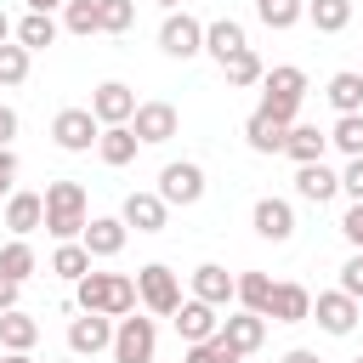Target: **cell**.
I'll use <instances>...</instances> for the list:
<instances>
[{"label": "cell", "mask_w": 363, "mask_h": 363, "mask_svg": "<svg viewBox=\"0 0 363 363\" xmlns=\"http://www.w3.org/2000/svg\"><path fill=\"white\" fill-rule=\"evenodd\" d=\"M96 23H102V34H130L136 0H96Z\"/></svg>", "instance_id": "obj_37"}, {"label": "cell", "mask_w": 363, "mask_h": 363, "mask_svg": "<svg viewBox=\"0 0 363 363\" xmlns=\"http://www.w3.org/2000/svg\"><path fill=\"white\" fill-rule=\"evenodd\" d=\"M267 301H272V278H267V272H238V295H233V306L267 318Z\"/></svg>", "instance_id": "obj_30"}, {"label": "cell", "mask_w": 363, "mask_h": 363, "mask_svg": "<svg viewBox=\"0 0 363 363\" xmlns=\"http://www.w3.org/2000/svg\"><path fill=\"white\" fill-rule=\"evenodd\" d=\"M51 272L62 278V284H79L85 272H91V255H85V244L74 238V244H57L51 250Z\"/></svg>", "instance_id": "obj_33"}, {"label": "cell", "mask_w": 363, "mask_h": 363, "mask_svg": "<svg viewBox=\"0 0 363 363\" xmlns=\"http://www.w3.org/2000/svg\"><path fill=\"white\" fill-rule=\"evenodd\" d=\"M113 363H153V352H159V323L153 318H113Z\"/></svg>", "instance_id": "obj_5"}, {"label": "cell", "mask_w": 363, "mask_h": 363, "mask_svg": "<svg viewBox=\"0 0 363 363\" xmlns=\"http://www.w3.org/2000/svg\"><path fill=\"white\" fill-rule=\"evenodd\" d=\"M113 346V318H96V312H79L68 318V352L74 357H96Z\"/></svg>", "instance_id": "obj_15"}, {"label": "cell", "mask_w": 363, "mask_h": 363, "mask_svg": "<svg viewBox=\"0 0 363 363\" xmlns=\"http://www.w3.org/2000/svg\"><path fill=\"white\" fill-rule=\"evenodd\" d=\"M216 340H227L238 357H250V352H261V340H267V318H255V312H233V318H221Z\"/></svg>", "instance_id": "obj_18"}, {"label": "cell", "mask_w": 363, "mask_h": 363, "mask_svg": "<svg viewBox=\"0 0 363 363\" xmlns=\"http://www.w3.org/2000/svg\"><path fill=\"white\" fill-rule=\"evenodd\" d=\"M23 79H28V51L17 40H6L0 45V85H23Z\"/></svg>", "instance_id": "obj_38"}, {"label": "cell", "mask_w": 363, "mask_h": 363, "mask_svg": "<svg viewBox=\"0 0 363 363\" xmlns=\"http://www.w3.org/2000/svg\"><path fill=\"white\" fill-rule=\"evenodd\" d=\"M11 136H17V108L0 102V147H11Z\"/></svg>", "instance_id": "obj_44"}, {"label": "cell", "mask_w": 363, "mask_h": 363, "mask_svg": "<svg viewBox=\"0 0 363 363\" xmlns=\"http://www.w3.org/2000/svg\"><path fill=\"white\" fill-rule=\"evenodd\" d=\"M312 318H318L323 335H352L357 318H363V301H352L340 289H323V295H312Z\"/></svg>", "instance_id": "obj_10"}, {"label": "cell", "mask_w": 363, "mask_h": 363, "mask_svg": "<svg viewBox=\"0 0 363 363\" xmlns=\"http://www.w3.org/2000/svg\"><path fill=\"white\" fill-rule=\"evenodd\" d=\"M125 238H130V227H125L119 216H91L85 233H79V244H85L91 261H113V255L125 250Z\"/></svg>", "instance_id": "obj_14"}, {"label": "cell", "mask_w": 363, "mask_h": 363, "mask_svg": "<svg viewBox=\"0 0 363 363\" xmlns=\"http://www.w3.org/2000/svg\"><path fill=\"white\" fill-rule=\"evenodd\" d=\"M170 318H176V335H182L187 346L216 340V329H221V312H216V306H204V301H193V295H187V301L170 312Z\"/></svg>", "instance_id": "obj_17"}, {"label": "cell", "mask_w": 363, "mask_h": 363, "mask_svg": "<svg viewBox=\"0 0 363 363\" xmlns=\"http://www.w3.org/2000/svg\"><path fill=\"white\" fill-rule=\"evenodd\" d=\"M250 40H244V23L238 17H216V23H204V57H216V62H227L233 51H244Z\"/></svg>", "instance_id": "obj_23"}, {"label": "cell", "mask_w": 363, "mask_h": 363, "mask_svg": "<svg viewBox=\"0 0 363 363\" xmlns=\"http://www.w3.org/2000/svg\"><path fill=\"white\" fill-rule=\"evenodd\" d=\"M119 221H125V227H136V233H164V221H170V204H164L159 193H125V204H119Z\"/></svg>", "instance_id": "obj_16"}, {"label": "cell", "mask_w": 363, "mask_h": 363, "mask_svg": "<svg viewBox=\"0 0 363 363\" xmlns=\"http://www.w3.org/2000/svg\"><path fill=\"white\" fill-rule=\"evenodd\" d=\"M255 17L284 34V28H295V23L306 17V0H255Z\"/></svg>", "instance_id": "obj_35"}, {"label": "cell", "mask_w": 363, "mask_h": 363, "mask_svg": "<svg viewBox=\"0 0 363 363\" xmlns=\"http://www.w3.org/2000/svg\"><path fill=\"white\" fill-rule=\"evenodd\" d=\"M340 193H352V204H363V159H346V170H340Z\"/></svg>", "instance_id": "obj_41"}, {"label": "cell", "mask_w": 363, "mask_h": 363, "mask_svg": "<svg viewBox=\"0 0 363 363\" xmlns=\"http://www.w3.org/2000/svg\"><path fill=\"white\" fill-rule=\"evenodd\" d=\"M11 182H17V153H11V147H0V199H11V193H17Z\"/></svg>", "instance_id": "obj_43"}, {"label": "cell", "mask_w": 363, "mask_h": 363, "mask_svg": "<svg viewBox=\"0 0 363 363\" xmlns=\"http://www.w3.org/2000/svg\"><path fill=\"white\" fill-rule=\"evenodd\" d=\"M34 267H40V255H34V244H28V238H11V244L0 250V278L28 284V278H34Z\"/></svg>", "instance_id": "obj_31"}, {"label": "cell", "mask_w": 363, "mask_h": 363, "mask_svg": "<svg viewBox=\"0 0 363 363\" xmlns=\"http://www.w3.org/2000/svg\"><path fill=\"white\" fill-rule=\"evenodd\" d=\"M62 28L79 34V40L102 34V23H96V0H62Z\"/></svg>", "instance_id": "obj_36"}, {"label": "cell", "mask_w": 363, "mask_h": 363, "mask_svg": "<svg viewBox=\"0 0 363 363\" xmlns=\"http://www.w3.org/2000/svg\"><path fill=\"white\" fill-rule=\"evenodd\" d=\"M6 227H11V238H28L34 227H45V199L17 187V193L6 199Z\"/></svg>", "instance_id": "obj_21"}, {"label": "cell", "mask_w": 363, "mask_h": 363, "mask_svg": "<svg viewBox=\"0 0 363 363\" xmlns=\"http://www.w3.org/2000/svg\"><path fill=\"white\" fill-rule=\"evenodd\" d=\"M96 136H102V125H96L91 108H62V113L51 119V142H57L62 153H91Z\"/></svg>", "instance_id": "obj_8"}, {"label": "cell", "mask_w": 363, "mask_h": 363, "mask_svg": "<svg viewBox=\"0 0 363 363\" xmlns=\"http://www.w3.org/2000/svg\"><path fill=\"white\" fill-rule=\"evenodd\" d=\"M6 40H11V17L0 11V45H6Z\"/></svg>", "instance_id": "obj_49"}, {"label": "cell", "mask_w": 363, "mask_h": 363, "mask_svg": "<svg viewBox=\"0 0 363 363\" xmlns=\"http://www.w3.org/2000/svg\"><path fill=\"white\" fill-rule=\"evenodd\" d=\"M62 0H28V11H57Z\"/></svg>", "instance_id": "obj_48"}, {"label": "cell", "mask_w": 363, "mask_h": 363, "mask_svg": "<svg viewBox=\"0 0 363 363\" xmlns=\"http://www.w3.org/2000/svg\"><path fill=\"white\" fill-rule=\"evenodd\" d=\"M57 34H62V23H57L51 11H28L23 23H11V40H17V45L28 51V57H34V51H45V45H51Z\"/></svg>", "instance_id": "obj_22"}, {"label": "cell", "mask_w": 363, "mask_h": 363, "mask_svg": "<svg viewBox=\"0 0 363 363\" xmlns=\"http://www.w3.org/2000/svg\"><path fill=\"white\" fill-rule=\"evenodd\" d=\"M136 147H142V142H136L130 125H102V136H96V159L113 164V170H125V164L136 159Z\"/></svg>", "instance_id": "obj_25"}, {"label": "cell", "mask_w": 363, "mask_h": 363, "mask_svg": "<svg viewBox=\"0 0 363 363\" xmlns=\"http://www.w3.org/2000/svg\"><path fill=\"white\" fill-rule=\"evenodd\" d=\"M40 199H45V233H51L57 244H74V238L85 233V221H91V216H85V187H79V182H51Z\"/></svg>", "instance_id": "obj_3"}, {"label": "cell", "mask_w": 363, "mask_h": 363, "mask_svg": "<svg viewBox=\"0 0 363 363\" xmlns=\"http://www.w3.org/2000/svg\"><path fill=\"white\" fill-rule=\"evenodd\" d=\"M182 363H244L227 340H199V346H187L182 352Z\"/></svg>", "instance_id": "obj_39"}, {"label": "cell", "mask_w": 363, "mask_h": 363, "mask_svg": "<svg viewBox=\"0 0 363 363\" xmlns=\"http://www.w3.org/2000/svg\"><path fill=\"white\" fill-rule=\"evenodd\" d=\"M295 193H301L306 204H329V199L340 193V170H329L323 159H318V164H295Z\"/></svg>", "instance_id": "obj_20"}, {"label": "cell", "mask_w": 363, "mask_h": 363, "mask_svg": "<svg viewBox=\"0 0 363 363\" xmlns=\"http://www.w3.org/2000/svg\"><path fill=\"white\" fill-rule=\"evenodd\" d=\"M91 113H96V125H130L136 91H130L125 79H102V85L91 91Z\"/></svg>", "instance_id": "obj_13"}, {"label": "cell", "mask_w": 363, "mask_h": 363, "mask_svg": "<svg viewBox=\"0 0 363 363\" xmlns=\"http://www.w3.org/2000/svg\"><path fill=\"white\" fill-rule=\"evenodd\" d=\"M284 363H323L312 346H295V352H284Z\"/></svg>", "instance_id": "obj_46"}, {"label": "cell", "mask_w": 363, "mask_h": 363, "mask_svg": "<svg viewBox=\"0 0 363 363\" xmlns=\"http://www.w3.org/2000/svg\"><path fill=\"white\" fill-rule=\"evenodd\" d=\"M221 74H227V85H233V91H250V85H261L267 62L255 57V45H244V51H233V57L221 62Z\"/></svg>", "instance_id": "obj_29"}, {"label": "cell", "mask_w": 363, "mask_h": 363, "mask_svg": "<svg viewBox=\"0 0 363 363\" xmlns=\"http://www.w3.org/2000/svg\"><path fill=\"white\" fill-rule=\"evenodd\" d=\"M284 153L295 159V164H318L323 153H329V130H318V125H289V136H284Z\"/></svg>", "instance_id": "obj_24"}, {"label": "cell", "mask_w": 363, "mask_h": 363, "mask_svg": "<svg viewBox=\"0 0 363 363\" xmlns=\"http://www.w3.org/2000/svg\"><path fill=\"white\" fill-rule=\"evenodd\" d=\"M17 289H23V284H11V278H0V312H11V306H17Z\"/></svg>", "instance_id": "obj_45"}, {"label": "cell", "mask_w": 363, "mask_h": 363, "mask_svg": "<svg viewBox=\"0 0 363 363\" xmlns=\"http://www.w3.org/2000/svg\"><path fill=\"white\" fill-rule=\"evenodd\" d=\"M340 295L363 301V255H357V250H352V255H346V267H340Z\"/></svg>", "instance_id": "obj_40"}, {"label": "cell", "mask_w": 363, "mask_h": 363, "mask_svg": "<svg viewBox=\"0 0 363 363\" xmlns=\"http://www.w3.org/2000/svg\"><path fill=\"white\" fill-rule=\"evenodd\" d=\"M306 23L318 34H340L352 23V0H306Z\"/></svg>", "instance_id": "obj_32"}, {"label": "cell", "mask_w": 363, "mask_h": 363, "mask_svg": "<svg viewBox=\"0 0 363 363\" xmlns=\"http://www.w3.org/2000/svg\"><path fill=\"white\" fill-rule=\"evenodd\" d=\"M164 204H199L204 199V164H193V159H170L164 170H159V187H153Z\"/></svg>", "instance_id": "obj_7"}, {"label": "cell", "mask_w": 363, "mask_h": 363, "mask_svg": "<svg viewBox=\"0 0 363 363\" xmlns=\"http://www.w3.org/2000/svg\"><path fill=\"white\" fill-rule=\"evenodd\" d=\"M340 233H346V244L363 255V204H352V210L340 216Z\"/></svg>", "instance_id": "obj_42"}, {"label": "cell", "mask_w": 363, "mask_h": 363, "mask_svg": "<svg viewBox=\"0 0 363 363\" xmlns=\"http://www.w3.org/2000/svg\"><path fill=\"white\" fill-rule=\"evenodd\" d=\"M136 301H142L153 318H170V312H176L187 295H182V278H176L164 261H147V267L136 272Z\"/></svg>", "instance_id": "obj_4"}, {"label": "cell", "mask_w": 363, "mask_h": 363, "mask_svg": "<svg viewBox=\"0 0 363 363\" xmlns=\"http://www.w3.org/2000/svg\"><path fill=\"white\" fill-rule=\"evenodd\" d=\"M233 295H238V272H227L221 261H199L193 267V301H204V306H233Z\"/></svg>", "instance_id": "obj_12"}, {"label": "cell", "mask_w": 363, "mask_h": 363, "mask_svg": "<svg viewBox=\"0 0 363 363\" xmlns=\"http://www.w3.org/2000/svg\"><path fill=\"white\" fill-rule=\"evenodd\" d=\"M352 363H363V357H352Z\"/></svg>", "instance_id": "obj_51"}, {"label": "cell", "mask_w": 363, "mask_h": 363, "mask_svg": "<svg viewBox=\"0 0 363 363\" xmlns=\"http://www.w3.org/2000/svg\"><path fill=\"white\" fill-rule=\"evenodd\" d=\"M284 136H289V125H278L272 113H250L244 119V142H250V153H284Z\"/></svg>", "instance_id": "obj_26"}, {"label": "cell", "mask_w": 363, "mask_h": 363, "mask_svg": "<svg viewBox=\"0 0 363 363\" xmlns=\"http://www.w3.org/2000/svg\"><path fill=\"white\" fill-rule=\"evenodd\" d=\"M130 130H136V142H142V147H159V142H170V136L182 130V113H176L170 102H136Z\"/></svg>", "instance_id": "obj_9"}, {"label": "cell", "mask_w": 363, "mask_h": 363, "mask_svg": "<svg viewBox=\"0 0 363 363\" xmlns=\"http://www.w3.org/2000/svg\"><path fill=\"white\" fill-rule=\"evenodd\" d=\"M329 147H340L346 159H363V113H340L329 125Z\"/></svg>", "instance_id": "obj_34"}, {"label": "cell", "mask_w": 363, "mask_h": 363, "mask_svg": "<svg viewBox=\"0 0 363 363\" xmlns=\"http://www.w3.org/2000/svg\"><path fill=\"white\" fill-rule=\"evenodd\" d=\"M0 363H34L28 352H0Z\"/></svg>", "instance_id": "obj_47"}, {"label": "cell", "mask_w": 363, "mask_h": 363, "mask_svg": "<svg viewBox=\"0 0 363 363\" xmlns=\"http://www.w3.org/2000/svg\"><path fill=\"white\" fill-rule=\"evenodd\" d=\"M159 6H164V11H176V6H182V0H159Z\"/></svg>", "instance_id": "obj_50"}, {"label": "cell", "mask_w": 363, "mask_h": 363, "mask_svg": "<svg viewBox=\"0 0 363 363\" xmlns=\"http://www.w3.org/2000/svg\"><path fill=\"white\" fill-rule=\"evenodd\" d=\"M301 102H306V74L295 62H278V68L261 74V113H272L278 125H295Z\"/></svg>", "instance_id": "obj_2"}, {"label": "cell", "mask_w": 363, "mask_h": 363, "mask_svg": "<svg viewBox=\"0 0 363 363\" xmlns=\"http://www.w3.org/2000/svg\"><path fill=\"white\" fill-rule=\"evenodd\" d=\"M74 306L79 312H96V318H130L136 312V278L130 272H85L74 284Z\"/></svg>", "instance_id": "obj_1"}, {"label": "cell", "mask_w": 363, "mask_h": 363, "mask_svg": "<svg viewBox=\"0 0 363 363\" xmlns=\"http://www.w3.org/2000/svg\"><path fill=\"white\" fill-rule=\"evenodd\" d=\"M267 318H272V323H306V318H312V289H306V284H272Z\"/></svg>", "instance_id": "obj_19"}, {"label": "cell", "mask_w": 363, "mask_h": 363, "mask_svg": "<svg viewBox=\"0 0 363 363\" xmlns=\"http://www.w3.org/2000/svg\"><path fill=\"white\" fill-rule=\"evenodd\" d=\"M159 51L176 57V62L199 57V51H204V23H199L193 11H164V23H159Z\"/></svg>", "instance_id": "obj_6"}, {"label": "cell", "mask_w": 363, "mask_h": 363, "mask_svg": "<svg viewBox=\"0 0 363 363\" xmlns=\"http://www.w3.org/2000/svg\"><path fill=\"white\" fill-rule=\"evenodd\" d=\"M329 108L335 113H363V74L357 68H340V74H329Z\"/></svg>", "instance_id": "obj_28"}, {"label": "cell", "mask_w": 363, "mask_h": 363, "mask_svg": "<svg viewBox=\"0 0 363 363\" xmlns=\"http://www.w3.org/2000/svg\"><path fill=\"white\" fill-rule=\"evenodd\" d=\"M250 227L267 238V244H289L295 238V204L289 199H255V210H250Z\"/></svg>", "instance_id": "obj_11"}, {"label": "cell", "mask_w": 363, "mask_h": 363, "mask_svg": "<svg viewBox=\"0 0 363 363\" xmlns=\"http://www.w3.org/2000/svg\"><path fill=\"white\" fill-rule=\"evenodd\" d=\"M34 340H40V323L23 306L0 312V352H34Z\"/></svg>", "instance_id": "obj_27"}]
</instances>
